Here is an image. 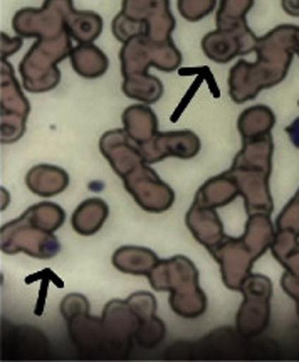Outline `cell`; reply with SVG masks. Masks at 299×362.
<instances>
[{
	"label": "cell",
	"mask_w": 299,
	"mask_h": 362,
	"mask_svg": "<svg viewBox=\"0 0 299 362\" xmlns=\"http://www.w3.org/2000/svg\"><path fill=\"white\" fill-rule=\"evenodd\" d=\"M296 25H278L259 37L254 64L239 61L228 73V93L234 103L254 100L262 90L279 85L288 76L293 56L296 54Z\"/></svg>",
	"instance_id": "cell-1"
},
{
	"label": "cell",
	"mask_w": 299,
	"mask_h": 362,
	"mask_svg": "<svg viewBox=\"0 0 299 362\" xmlns=\"http://www.w3.org/2000/svg\"><path fill=\"white\" fill-rule=\"evenodd\" d=\"M274 235L276 226H272L269 214H252L249 216L243 236H224L219 245L209 250L215 262L221 264L224 285L228 290L240 291L254 262L271 248Z\"/></svg>",
	"instance_id": "cell-2"
},
{
	"label": "cell",
	"mask_w": 299,
	"mask_h": 362,
	"mask_svg": "<svg viewBox=\"0 0 299 362\" xmlns=\"http://www.w3.org/2000/svg\"><path fill=\"white\" fill-rule=\"evenodd\" d=\"M274 142L271 135L243 142V150L237 153L227 174L234 179L239 196L244 197L245 213L269 214L274 202L269 192Z\"/></svg>",
	"instance_id": "cell-3"
},
{
	"label": "cell",
	"mask_w": 299,
	"mask_h": 362,
	"mask_svg": "<svg viewBox=\"0 0 299 362\" xmlns=\"http://www.w3.org/2000/svg\"><path fill=\"white\" fill-rule=\"evenodd\" d=\"M157 291H170V307L183 319H197L207 310V297L199 286V272L185 256L158 262L148 275Z\"/></svg>",
	"instance_id": "cell-4"
},
{
	"label": "cell",
	"mask_w": 299,
	"mask_h": 362,
	"mask_svg": "<svg viewBox=\"0 0 299 362\" xmlns=\"http://www.w3.org/2000/svg\"><path fill=\"white\" fill-rule=\"evenodd\" d=\"M71 34L69 30L52 37H39L19 66L24 88L30 93L51 91L59 85L61 73L57 64L71 56Z\"/></svg>",
	"instance_id": "cell-5"
},
{
	"label": "cell",
	"mask_w": 299,
	"mask_h": 362,
	"mask_svg": "<svg viewBox=\"0 0 299 362\" xmlns=\"http://www.w3.org/2000/svg\"><path fill=\"white\" fill-rule=\"evenodd\" d=\"M120 59L123 78L136 73H147L150 66L170 73L182 64V52L177 49L173 41L158 44L142 34L123 42Z\"/></svg>",
	"instance_id": "cell-6"
},
{
	"label": "cell",
	"mask_w": 299,
	"mask_h": 362,
	"mask_svg": "<svg viewBox=\"0 0 299 362\" xmlns=\"http://www.w3.org/2000/svg\"><path fill=\"white\" fill-rule=\"evenodd\" d=\"M240 291L244 295V302L236 319L237 332L243 337H254L269 325L272 284L267 276L250 273L244 280Z\"/></svg>",
	"instance_id": "cell-7"
},
{
	"label": "cell",
	"mask_w": 299,
	"mask_h": 362,
	"mask_svg": "<svg viewBox=\"0 0 299 362\" xmlns=\"http://www.w3.org/2000/svg\"><path fill=\"white\" fill-rule=\"evenodd\" d=\"M73 0H46L41 8H22L12 21V28L20 37H52L68 29Z\"/></svg>",
	"instance_id": "cell-8"
},
{
	"label": "cell",
	"mask_w": 299,
	"mask_h": 362,
	"mask_svg": "<svg viewBox=\"0 0 299 362\" xmlns=\"http://www.w3.org/2000/svg\"><path fill=\"white\" fill-rule=\"evenodd\" d=\"M2 251L7 255L25 253L34 258L49 259L61 251L57 238L51 231L34 226L24 214L2 226Z\"/></svg>",
	"instance_id": "cell-9"
},
{
	"label": "cell",
	"mask_w": 299,
	"mask_h": 362,
	"mask_svg": "<svg viewBox=\"0 0 299 362\" xmlns=\"http://www.w3.org/2000/svg\"><path fill=\"white\" fill-rule=\"evenodd\" d=\"M126 191L135 197L136 204L148 213H164L173 204L175 194L147 162L140 163L123 177Z\"/></svg>",
	"instance_id": "cell-10"
},
{
	"label": "cell",
	"mask_w": 299,
	"mask_h": 362,
	"mask_svg": "<svg viewBox=\"0 0 299 362\" xmlns=\"http://www.w3.org/2000/svg\"><path fill=\"white\" fill-rule=\"evenodd\" d=\"M29 112V101L17 85L14 68L2 59V144H12L24 135Z\"/></svg>",
	"instance_id": "cell-11"
},
{
	"label": "cell",
	"mask_w": 299,
	"mask_h": 362,
	"mask_svg": "<svg viewBox=\"0 0 299 362\" xmlns=\"http://www.w3.org/2000/svg\"><path fill=\"white\" fill-rule=\"evenodd\" d=\"M259 37L248 24L234 29H217L202 39V51L214 63L226 64L237 56H248L256 51Z\"/></svg>",
	"instance_id": "cell-12"
},
{
	"label": "cell",
	"mask_w": 299,
	"mask_h": 362,
	"mask_svg": "<svg viewBox=\"0 0 299 362\" xmlns=\"http://www.w3.org/2000/svg\"><path fill=\"white\" fill-rule=\"evenodd\" d=\"M123 14L145 24V36L152 42L171 41L175 19L169 0H123Z\"/></svg>",
	"instance_id": "cell-13"
},
{
	"label": "cell",
	"mask_w": 299,
	"mask_h": 362,
	"mask_svg": "<svg viewBox=\"0 0 299 362\" xmlns=\"http://www.w3.org/2000/svg\"><path fill=\"white\" fill-rule=\"evenodd\" d=\"M200 139L193 132H166L157 134L147 144L140 145V152L148 165L164 160L166 157L192 158L199 153Z\"/></svg>",
	"instance_id": "cell-14"
},
{
	"label": "cell",
	"mask_w": 299,
	"mask_h": 362,
	"mask_svg": "<svg viewBox=\"0 0 299 362\" xmlns=\"http://www.w3.org/2000/svg\"><path fill=\"white\" fill-rule=\"evenodd\" d=\"M99 150L121 179L140 163L147 162L140 152V144L126 134L125 128L106 132L99 140Z\"/></svg>",
	"instance_id": "cell-15"
},
{
	"label": "cell",
	"mask_w": 299,
	"mask_h": 362,
	"mask_svg": "<svg viewBox=\"0 0 299 362\" xmlns=\"http://www.w3.org/2000/svg\"><path fill=\"white\" fill-rule=\"evenodd\" d=\"M272 255L286 268L281 285L293 300H299V238L274 235L271 245Z\"/></svg>",
	"instance_id": "cell-16"
},
{
	"label": "cell",
	"mask_w": 299,
	"mask_h": 362,
	"mask_svg": "<svg viewBox=\"0 0 299 362\" xmlns=\"http://www.w3.org/2000/svg\"><path fill=\"white\" fill-rule=\"evenodd\" d=\"M187 226L190 233L195 236V240L205 246L207 250L214 248L219 245L226 236L224 233L222 221L219 218L215 209H207V207H200L193 204L187 213Z\"/></svg>",
	"instance_id": "cell-17"
},
{
	"label": "cell",
	"mask_w": 299,
	"mask_h": 362,
	"mask_svg": "<svg viewBox=\"0 0 299 362\" xmlns=\"http://www.w3.org/2000/svg\"><path fill=\"white\" fill-rule=\"evenodd\" d=\"M237 196H239V189H237L234 179L227 172H224L202 185L193 204L207 207V209H217V207L231 204Z\"/></svg>",
	"instance_id": "cell-18"
},
{
	"label": "cell",
	"mask_w": 299,
	"mask_h": 362,
	"mask_svg": "<svg viewBox=\"0 0 299 362\" xmlns=\"http://www.w3.org/2000/svg\"><path fill=\"white\" fill-rule=\"evenodd\" d=\"M25 184L37 196L52 197L66 191L69 185V175L59 167L36 165L28 172Z\"/></svg>",
	"instance_id": "cell-19"
},
{
	"label": "cell",
	"mask_w": 299,
	"mask_h": 362,
	"mask_svg": "<svg viewBox=\"0 0 299 362\" xmlns=\"http://www.w3.org/2000/svg\"><path fill=\"white\" fill-rule=\"evenodd\" d=\"M123 128L136 144H147L157 135L158 118L155 112L147 105H133L121 115Z\"/></svg>",
	"instance_id": "cell-20"
},
{
	"label": "cell",
	"mask_w": 299,
	"mask_h": 362,
	"mask_svg": "<svg viewBox=\"0 0 299 362\" xmlns=\"http://www.w3.org/2000/svg\"><path fill=\"white\" fill-rule=\"evenodd\" d=\"M160 262L152 250L135 248V246H123L113 255V264L123 273L130 275L148 276L157 263Z\"/></svg>",
	"instance_id": "cell-21"
},
{
	"label": "cell",
	"mask_w": 299,
	"mask_h": 362,
	"mask_svg": "<svg viewBox=\"0 0 299 362\" xmlns=\"http://www.w3.org/2000/svg\"><path fill=\"white\" fill-rule=\"evenodd\" d=\"M69 57H71L74 71L86 79L101 78L108 71V57L93 42L79 44V46L73 47Z\"/></svg>",
	"instance_id": "cell-22"
},
{
	"label": "cell",
	"mask_w": 299,
	"mask_h": 362,
	"mask_svg": "<svg viewBox=\"0 0 299 362\" xmlns=\"http://www.w3.org/2000/svg\"><path fill=\"white\" fill-rule=\"evenodd\" d=\"M274 125L276 115L272 113L269 107H264V105L248 108L245 112L240 113L239 122H237V128H239V134L243 136V142L261 139L264 135H271Z\"/></svg>",
	"instance_id": "cell-23"
},
{
	"label": "cell",
	"mask_w": 299,
	"mask_h": 362,
	"mask_svg": "<svg viewBox=\"0 0 299 362\" xmlns=\"http://www.w3.org/2000/svg\"><path fill=\"white\" fill-rule=\"evenodd\" d=\"M108 206L101 199H87L74 211L71 224L78 235L91 236L98 233L108 218Z\"/></svg>",
	"instance_id": "cell-24"
},
{
	"label": "cell",
	"mask_w": 299,
	"mask_h": 362,
	"mask_svg": "<svg viewBox=\"0 0 299 362\" xmlns=\"http://www.w3.org/2000/svg\"><path fill=\"white\" fill-rule=\"evenodd\" d=\"M121 90L128 98L138 100L145 105L155 103L164 95V85L160 79L148 73H136L126 76Z\"/></svg>",
	"instance_id": "cell-25"
},
{
	"label": "cell",
	"mask_w": 299,
	"mask_h": 362,
	"mask_svg": "<svg viewBox=\"0 0 299 362\" xmlns=\"http://www.w3.org/2000/svg\"><path fill=\"white\" fill-rule=\"evenodd\" d=\"M68 29L73 41H78L79 44H90L94 39H98L101 30H103V19L96 12H81L73 8L68 17Z\"/></svg>",
	"instance_id": "cell-26"
},
{
	"label": "cell",
	"mask_w": 299,
	"mask_h": 362,
	"mask_svg": "<svg viewBox=\"0 0 299 362\" xmlns=\"http://www.w3.org/2000/svg\"><path fill=\"white\" fill-rule=\"evenodd\" d=\"M254 0H221L217 8V29H234L248 24V12L252 8Z\"/></svg>",
	"instance_id": "cell-27"
},
{
	"label": "cell",
	"mask_w": 299,
	"mask_h": 362,
	"mask_svg": "<svg viewBox=\"0 0 299 362\" xmlns=\"http://www.w3.org/2000/svg\"><path fill=\"white\" fill-rule=\"evenodd\" d=\"M34 226L46 229V231L54 233L57 228L63 226L66 213L61 206L52 204V202H41V204L32 206L24 213Z\"/></svg>",
	"instance_id": "cell-28"
},
{
	"label": "cell",
	"mask_w": 299,
	"mask_h": 362,
	"mask_svg": "<svg viewBox=\"0 0 299 362\" xmlns=\"http://www.w3.org/2000/svg\"><path fill=\"white\" fill-rule=\"evenodd\" d=\"M111 29H113V36L120 42L130 41V39L135 36H142V34H145V30H147L145 29L143 22L131 19V17L123 14V12H120V14L114 17Z\"/></svg>",
	"instance_id": "cell-29"
},
{
	"label": "cell",
	"mask_w": 299,
	"mask_h": 362,
	"mask_svg": "<svg viewBox=\"0 0 299 362\" xmlns=\"http://www.w3.org/2000/svg\"><path fill=\"white\" fill-rule=\"evenodd\" d=\"M215 6L217 0H178L177 2L178 14L190 22L204 19L214 11Z\"/></svg>",
	"instance_id": "cell-30"
},
{
	"label": "cell",
	"mask_w": 299,
	"mask_h": 362,
	"mask_svg": "<svg viewBox=\"0 0 299 362\" xmlns=\"http://www.w3.org/2000/svg\"><path fill=\"white\" fill-rule=\"evenodd\" d=\"M0 37H2V59H7V57H11L14 52L19 51L22 47V42H24V37H8L7 34L4 33Z\"/></svg>",
	"instance_id": "cell-31"
},
{
	"label": "cell",
	"mask_w": 299,
	"mask_h": 362,
	"mask_svg": "<svg viewBox=\"0 0 299 362\" xmlns=\"http://www.w3.org/2000/svg\"><path fill=\"white\" fill-rule=\"evenodd\" d=\"M286 134H288L289 140H291L294 147L299 148V117L291 123V125L286 127Z\"/></svg>",
	"instance_id": "cell-32"
},
{
	"label": "cell",
	"mask_w": 299,
	"mask_h": 362,
	"mask_svg": "<svg viewBox=\"0 0 299 362\" xmlns=\"http://www.w3.org/2000/svg\"><path fill=\"white\" fill-rule=\"evenodd\" d=\"M281 6L286 14L299 17V0H281Z\"/></svg>",
	"instance_id": "cell-33"
},
{
	"label": "cell",
	"mask_w": 299,
	"mask_h": 362,
	"mask_svg": "<svg viewBox=\"0 0 299 362\" xmlns=\"http://www.w3.org/2000/svg\"><path fill=\"white\" fill-rule=\"evenodd\" d=\"M7 199H8V194H7L6 189L2 187V201H4V202H2V211L7 207Z\"/></svg>",
	"instance_id": "cell-34"
},
{
	"label": "cell",
	"mask_w": 299,
	"mask_h": 362,
	"mask_svg": "<svg viewBox=\"0 0 299 362\" xmlns=\"http://www.w3.org/2000/svg\"><path fill=\"white\" fill-rule=\"evenodd\" d=\"M294 39H296V54L299 56V28L296 29V36H294Z\"/></svg>",
	"instance_id": "cell-35"
},
{
	"label": "cell",
	"mask_w": 299,
	"mask_h": 362,
	"mask_svg": "<svg viewBox=\"0 0 299 362\" xmlns=\"http://www.w3.org/2000/svg\"><path fill=\"white\" fill-rule=\"evenodd\" d=\"M296 303H298V305H296V308H298V317H299V300H298V302H296Z\"/></svg>",
	"instance_id": "cell-36"
},
{
	"label": "cell",
	"mask_w": 299,
	"mask_h": 362,
	"mask_svg": "<svg viewBox=\"0 0 299 362\" xmlns=\"http://www.w3.org/2000/svg\"><path fill=\"white\" fill-rule=\"evenodd\" d=\"M296 196H298V197H299V191H298V192H296Z\"/></svg>",
	"instance_id": "cell-37"
}]
</instances>
